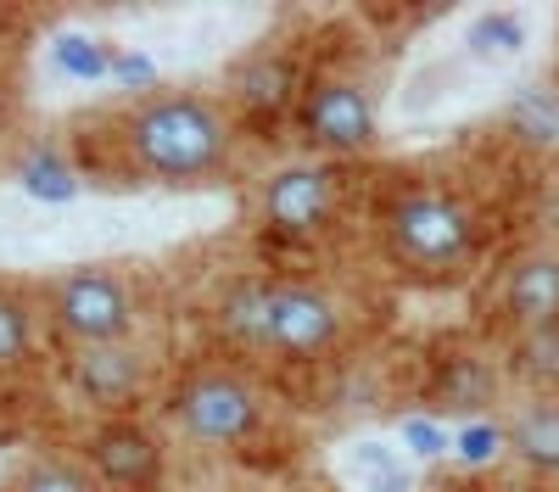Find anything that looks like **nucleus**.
I'll use <instances>...</instances> for the list:
<instances>
[{
	"mask_svg": "<svg viewBox=\"0 0 559 492\" xmlns=\"http://www.w3.org/2000/svg\"><path fill=\"white\" fill-rule=\"evenodd\" d=\"M236 152H241V123L218 89L202 84L146 89L112 118V157L118 173L134 185L202 191L236 168Z\"/></svg>",
	"mask_w": 559,
	"mask_h": 492,
	"instance_id": "f257e3e1",
	"label": "nucleus"
},
{
	"mask_svg": "<svg viewBox=\"0 0 559 492\" xmlns=\"http://www.w3.org/2000/svg\"><path fill=\"white\" fill-rule=\"evenodd\" d=\"M376 236L392 268L414 280H453L481 257V213L448 179H397L376 202Z\"/></svg>",
	"mask_w": 559,
	"mask_h": 492,
	"instance_id": "f03ea898",
	"label": "nucleus"
},
{
	"mask_svg": "<svg viewBox=\"0 0 559 492\" xmlns=\"http://www.w3.org/2000/svg\"><path fill=\"white\" fill-rule=\"evenodd\" d=\"M34 302H39V320H45V341L57 352L134 341L140 320H146L140 275L118 257H84V263L51 268V275L34 280Z\"/></svg>",
	"mask_w": 559,
	"mask_h": 492,
	"instance_id": "7ed1b4c3",
	"label": "nucleus"
},
{
	"mask_svg": "<svg viewBox=\"0 0 559 492\" xmlns=\"http://www.w3.org/2000/svg\"><path fill=\"white\" fill-rule=\"evenodd\" d=\"M163 425L185 447H207V454L252 447L269 431V392L241 358H197L174 375L163 397Z\"/></svg>",
	"mask_w": 559,
	"mask_h": 492,
	"instance_id": "20e7f679",
	"label": "nucleus"
},
{
	"mask_svg": "<svg viewBox=\"0 0 559 492\" xmlns=\"http://www.w3.org/2000/svg\"><path fill=\"white\" fill-rule=\"evenodd\" d=\"M292 134L313 163H353L381 146V107L369 84L347 68H313L302 101L292 112Z\"/></svg>",
	"mask_w": 559,
	"mask_h": 492,
	"instance_id": "39448f33",
	"label": "nucleus"
},
{
	"mask_svg": "<svg viewBox=\"0 0 559 492\" xmlns=\"http://www.w3.org/2000/svg\"><path fill=\"white\" fill-rule=\"evenodd\" d=\"M353 336V302L308 275H269L263 358L274 364H324Z\"/></svg>",
	"mask_w": 559,
	"mask_h": 492,
	"instance_id": "423d86ee",
	"label": "nucleus"
},
{
	"mask_svg": "<svg viewBox=\"0 0 559 492\" xmlns=\"http://www.w3.org/2000/svg\"><path fill=\"white\" fill-rule=\"evenodd\" d=\"M342 213H347V179L336 163L297 157L263 173L258 185V224L274 241H292V247L324 241L342 224Z\"/></svg>",
	"mask_w": 559,
	"mask_h": 492,
	"instance_id": "0eeeda50",
	"label": "nucleus"
},
{
	"mask_svg": "<svg viewBox=\"0 0 559 492\" xmlns=\"http://www.w3.org/2000/svg\"><path fill=\"white\" fill-rule=\"evenodd\" d=\"M308 79H313V73L302 68V57H297L292 39H258L252 51H241L236 62L224 68L218 96H224L229 112H236L241 129H247V123H252V129H274V123H292Z\"/></svg>",
	"mask_w": 559,
	"mask_h": 492,
	"instance_id": "6e6552de",
	"label": "nucleus"
},
{
	"mask_svg": "<svg viewBox=\"0 0 559 492\" xmlns=\"http://www.w3.org/2000/svg\"><path fill=\"white\" fill-rule=\"evenodd\" d=\"M152 347L146 341H107V347H79L62 352V386L84 403L96 420L134 415V403L152 392Z\"/></svg>",
	"mask_w": 559,
	"mask_h": 492,
	"instance_id": "1a4fd4ad",
	"label": "nucleus"
},
{
	"mask_svg": "<svg viewBox=\"0 0 559 492\" xmlns=\"http://www.w3.org/2000/svg\"><path fill=\"white\" fill-rule=\"evenodd\" d=\"M79 454L107 492H163L168 487V442L134 415L96 420L84 431Z\"/></svg>",
	"mask_w": 559,
	"mask_h": 492,
	"instance_id": "9d476101",
	"label": "nucleus"
},
{
	"mask_svg": "<svg viewBox=\"0 0 559 492\" xmlns=\"http://www.w3.org/2000/svg\"><path fill=\"white\" fill-rule=\"evenodd\" d=\"M492 313L509 336L559 325V247H526L509 257L492 286Z\"/></svg>",
	"mask_w": 559,
	"mask_h": 492,
	"instance_id": "9b49d317",
	"label": "nucleus"
},
{
	"mask_svg": "<svg viewBox=\"0 0 559 492\" xmlns=\"http://www.w3.org/2000/svg\"><path fill=\"white\" fill-rule=\"evenodd\" d=\"M503 447L537 481L559 487V397H521L503 415Z\"/></svg>",
	"mask_w": 559,
	"mask_h": 492,
	"instance_id": "f8f14e48",
	"label": "nucleus"
},
{
	"mask_svg": "<svg viewBox=\"0 0 559 492\" xmlns=\"http://www.w3.org/2000/svg\"><path fill=\"white\" fill-rule=\"evenodd\" d=\"M213 336L247 364L263 358V320H269V275H229L213 297Z\"/></svg>",
	"mask_w": 559,
	"mask_h": 492,
	"instance_id": "ddd939ff",
	"label": "nucleus"
},
{
	"mask_svg": "<svg viewBox=\"0 0 559 492\" xmlns=\"http://www.w3.org/2000/svg\"><path fill=\"white\" fill-rule=\"evenodd\" d=\"M45 347H51V341H45V320H39L34 286L0 280V381L34 370V358Z\"/></svg>",
	"mask_w": 559,
	"mask_h": 492,
	"instance_id": "4468645a",
	"label": "nucleus"
},
{
	"mask_svg": "<svg viewBox=\"0 0 559 492\" xmlns=\"http://www.w3.org/2000/svg\"><path fill=\"white\" fill-rule=\"evenodd\" d=\"M7 492H107L79 447H34L12 465Z\"/></svg>",
	"mask_w": 559,
	"mask_h": 492,
	"instance_id": "2eb2a0df",
	"label": "nucleus"
},
{
	"mask_svg": "<svg viewBox=\"0 0 559 492\" xmlns=\"http://www.w3.org/2000/svg\"><path fill=\"white\" fill-rule=\"evenodd\" d=\"M503 381H515L521 397H559V325L509 336Z\"/></svg>",
	"mask_w": 559,
	"mask_h": 492,
	"instance_id": "dca6fc26",
	"label": "nucleus"
},
{
	"mask_svg": "<svg viewBox=\"0 0 559 492\" xmlns=\"http://www.w3.org/2000/svg\"><path fill=\"white\" fill-rule=\"evenodd\" d=\"M498 392H503V364H492L481 352H453L437 375V403H448L453 415L492 409Z\"/></svg>",
	"mask_w": 559,
	"mask_h": 492,
	"instance_id": "f3484780",
	"label": "nucleus"
},
{
	"mask_svg": "<svg viewBox=\"0 0 559 492\" xmlns=\"http://www.w3.org/2000/svg\"><path fill=\"white\" fill-rule=\"evenodd\" d=\"M191 492H258V487H241V481H202Z\"/></svg>",
	"mask_w": 559,
	"mask_h": 492,
	"instance_id": "a211bd4d",
	"label": "nucleus"
},
{
	"mask_svg": "<svg viewBox=\"0 0 559 492\" xmlns=\"http://www.w3.org/2000/svg\"><path fill=\"white\" fill-rule=\"evenodd\" d=\"M437 492H471V487H437Z\"/></svg>",
	"mask_w": 559,
	"mask_h": 492,
	"instance_id": "6ab92c4d",
	"label": "nucleus"
}]
</instances>
